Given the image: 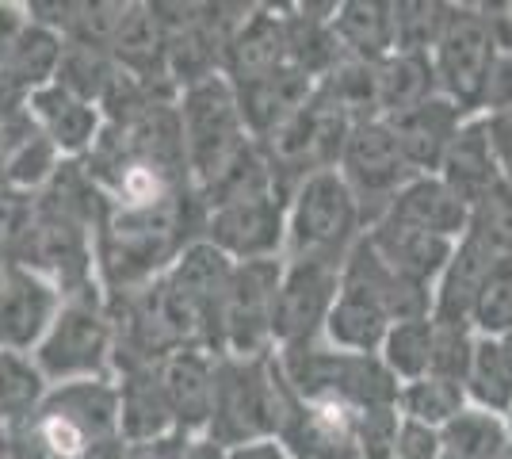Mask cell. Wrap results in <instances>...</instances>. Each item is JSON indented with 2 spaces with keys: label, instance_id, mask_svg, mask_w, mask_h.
I'll return each instance as SVG.
<instances>
[{
  "label": "cell",
  "instance_id": "6da1fadb",
  "mask_svg": "<svg viewBox=\"0 0 512 459\" xmlns=\"http://www.w3.org/2000/svg\"><path fill=\"white\" fill-rule=\"evenodd\" d=\"M8 459H127L115 379L50 387L43 406L12 433Z\"/></svg>",
  "mask_w": 512,
  "mask_h": 459
},
{
  "label": "cell",
  "instance_id": "7a4b0ae2",
  "mask_svg": "<svg viewBox=\"0 0 512 459\" xmlns=\"http://www.w3.org/2000/svg\"><path fill=\"white\" fill-rule=\"evenodd\" d=\"M276 364L302 402L341 406L348 414L398 406V379L386 372L379 356L341 352L333 349L329 341L314 337L306 345L279 349Z\"/></svg>",
  "mask_w": 512,
  "mask_h": 459
},
{
  "label": "cell",
  "instance_id": "3957f363",
  "mask_svg": "<svg viewBox=\"0 0 512 459\" xmlns=\"http://www.w3.org/2000/svg\"><path fill=\"white\" fill-rule=\"evenodd\" d=\"M176 123H180V146L192 192H203L234 165L245 146L256 142L245 131L237 88L222 73L176 92Z\"/></svg>",
  "mask_w": 512,
  "mask_h": 459
},
{
  "label": "cell",
  "instance_id": "277c9868",
  "mask_svg": "<svg viewBox=\"0 0 512 459\" xmlns=\"http://www.w3.org/2000/svg\"><path fill=\"white\" fill-rule=\"evenodd\" d=\"M363 238V215L352 188L337 169L302 176L287 196V238L283 261L344 264Z\"/></svg>",
  "mask_w": 512,
  "mask_h": 459
},
{
  "label": "cell",
  "instance_id": "5b68a950",
  "mask_svg": "<svg viewBox=\"0 0 512 459\" xmlns=\"http://www.w3.org/2000/svg\"><path fill=\"white\" fill-rule=\"evenodd\" d=\"M31 356L50 379V387L81 379H115V322L104 295L62 299Z\"/></svg>",
  "mask_w": 512,
  "mask_h": 459
},
{
  "label": "cell",
  "instance_id": "8992f818",
  "mask_svg": "<svg viewBox=\"0 0 512 459\" xmlns=\"http://www.w3.org/2000/svg\"><path fill=\"white\" fill-rule=\"evenodd\" d=\"M497 54H501V43L486 4H448L440 39L428 50L436 92L463 115H482V96H486V81Z\"/></svg>",
  "mask_w": 512,
  "mask_h": 459
},
{
  "label": "cell",
  "instance_id": "52a82bcc",
  "mask_svg": "<svg viewBox=\"0 0 512 459\" xmlns=\"http://www.w3.org/2000/svg\"><path fill=\"white\" fill-rule=\"evenodd\" d=\"M207 437L218 448H241L272 437V356H218Z\"/></svg>",
  "mask_w": 512,
  "mask_h": 459
},
{
  "label": "cell",
  "instance_id": "ba28073f",
  "mask_svg": "<svg viewBox=\"0 0 512 459\" xmlns=\"http://www.w3.org/2000/svg\"><path fill=\"white\" fill-rule=\"evenodd\" d=\"M283 261H249L234 264L230 291L218 310V329H214V352L218 356H272V303Z\"/></svg>",
  "mask_w": 512,
  "mask_h": 459
},
{
  "label": "cell",
  "instance_id": "9c48e42d",
  "mask_svg": "<svg viewBox=\"0 0 512 459\" xmlns=\"http://www.w3.org/2000/svg\"><path fill=\"white\" fill-rule=\"evenodd\" d=\"M337 173L344 176V184L352 188V196L360 203L363 230L375 219H383L390 199L398 196V188L409 176H417L406 165V157L394 142V131L386 119H363L352 123V131L344 138L341 161Z\"/></svg>",
  "mask_w": 512,
  "mask_h": 459
},
{
  "label": "cell",
  "instance_id": "30bf717a",
  "mask_svg": "<svg viewBox=\"0 0 512 459\" xmlns=\"http://www.w3.org/2000/svg\"><path fill=\"white\" fill-rule=\"evenodd\" d=\"M341 295V264L321 261H283L272 303V341L279 349L306 345L321 337L325 318Z\"/></svg>",
  "mask_w": 512,
  "mask_h": 459
},
{
  "label": "cell",
  "instance_id": "8fae6325",
  "mask_svg": "<svg viewBox=\"0 0 512 459\" xmlns=\"http://www.w3.org/2000/svg\"><path fill=\"white\" fill-rule=\"evenodd\" d=\"M199 238H207L214 249H222L234 264L283 261L287 199L279 192H264V196L226 203V207H211V211H203Z\"/></svg>",
  "mask_w": 512,
  "mask_h": 459
},
{
  "label": "cell",
  "instance_id": "7c38bea8",
  "mask_svg": "<svg viewBox=\"0 0 512 459\" xmlns=\"http://www.w3.org/2000/svg\"><path fill=\"white\" fill-rule=\"evenodd\" d=\"M230 276H234V261L222 249H214L207 238H192L176 253V261L161 272L165 291L192 314V322L203 329L211 352L214 329H218V310H222V299L230 291Z\"/></svg>",
  "mask_w": 512,
  "mask_h": 459
},
{
  "label": "cell",
  "instance_id": "4fadbf2b",
  "mask_svg": "<svg viewBox=\"0 0 512 459\" xmlns=\"http://www.w3.org/2000/svg\"><path fill=\"white\" fill-rule=\"evenodd\" d=\"M287 66V8L272 4H249V12L222 50V77L234 88L253 85L260 77Z\"/></svg>",
  "mask_w": 512,
  "mask_h": 459
},
{
  "label": "cell",
  "instance_id": "5bb4252c",
  "mask_svg": "<svg viewBox=\"0 0 512 459\" xmlns=\"http://www.w3.org/2000/svg\"><path fill=\"white\" fill-rule=\"evenodd\" d=\"M58 306H62V291L43 272L16 261L0 284V349L31 352L43 341Z\"/></svg>",
  "mask_w": 512,
  "mask_h": 459
},
{
  "label": "cell",
  "instance_id": "9a60e30c",
  "mask_svg": "<svg viewBox=\"0 0 512 459\" xmlns=\"http://www.w3.org/2000/svg\"><path fill=\"white\" fill-rule=\"evenodd\" d=\"M341 287L356 291L367 303H375L386 314V322H409V318H428L432 314V287H421L398 276L394 268H386L383 257L360 238L352 245V253L341 264Z\"/></svg>",
  "mask_w": 512,
  "mask_h": 459
},
{
  "label": "cell",
  "instance_id": "2e32d148",
  "mask_svg": "<svg viewBox=\"0 0 512 459\" xmlns=\"http://www.w3.org/2000/svg\"><path fill=\"white\" fill-rule=\"evenodd\" d=\"M157 383L176 421V433L207 437L214 394V352L211 349H176L153 364Z\"/></svg>",
  "mask_w": 512,
  "mask_h": 459
},
{
  "label": "cell",
  "instance_id": "e0dca14e",
  "mask_svg": "<svg viewBox=\"0 0 512 459\" xmlns=\"http://www.w3.org/2000/svg\"><path fill=\"white\" fill-rule=\"evenodd\" d=\"M23 111L35 123V131L43 134L65 161H85L92 146L100 142V134H104V111L96 104L69 96L58 85H46L35 96H27Z\"/></svg>",
  "mask_w": 512,
  "mask_h": 459
},
{
  "label": "cell",
  "instance_id": "ac0fdd59",
  "mask_svg": "<svg viewBox=\"0 0 512 459\" xmlns=\"http://www.w3.org/2000/svg\"><path fill=\"white\" fill-rule=\"evenodd\" d=\"M363 238L383 257L386 268H394L398 276H406V280H413V284L421 287H432L440 280L444 264L451 261V249H455V241L425 234V230L394 219V215L375 219L363 230Z\"/></svg>",
  "mask_w": 512,
  "mask_h": 459
},
{
  "label": "cell",
  "instance_id": "d6986e66",
  "mask_svg": "<svg viewBox=\"0 0 512 459\" xmlns=\"http://www.w3.org/2000/svg\"><path fill=\"white\" fill-rule=\"evenodd\" d=\"M470 115L455 108L451 100H444L440 92L428 96L425 104L402 111V115H390V131H394V142L406 157V165L413 173H436L444 153H448L451 138L459 134V127L467 123Z\"/></svg>",
  "mask_w": 512,
  "mask_h": 459
},
{
  "label": "cell",
  "instance_id": "ffe728a7",
  "mask_svg": "<svg viewBox=\"0 0 512 459\" xmlns=\"http://www.w3.org/2000/svg\"><path fill=\"white\" fill-rule=\"evenodd\" d=\"M436 176H440L467 207H474L490 188H497V184L505 180V169H501V161H497V153H493L490 131H486V119H482V115H470L467 123L459 127V134L451 138V146H448V153H444Z\"/></svg>",
  "mask_w": 512,
  "mask_h": 459
},
{
  "label": "cell",
  "instance_id": "44dd1931",
  "mask_svg": "<svg viewBox=\"0 0 512 459\" xmlns=\"http://www.w3.org/2000/svg\"><path fill=\"white\" fill-rule=\"evenodd\" d=\"M314 92H318V81L295 66H283L276 73L253 81V85H241L237 88V104H241L245 131L253 134L256 142H264L295 111L306 108L314 100Z\"/></svg>",
  "mask_w": 512,
  "mask_h": 459
},
{
  "label": "cell",
  "instance_id": "7402d4cb",
  "mask_svg": "<svg viewBox=\"0 0 512 459\" xmlns=\"http://www.w3.org/2000/svg\"><path fill=\"white\" fill-rule=\"evenodd\" d=\"M386 215L448 241H459L470 226V207L436 173L409 176L406 184L398 188V196L390 199Z\"/></svg>",
  "mask_w": 512,
  "mask_h": 459
},
{
  "label": "cell",
  "instance_id": "603a6c76",
  "mask_svg": "<svg viewBox=\"0 0 512 459\" xmlns=\"http://www.w3.org/2000/svg\"><path fill=\"white\" fill-rule=\"evenodd\" d=\"M501 261L490 245L474 234H463L451 249V261L444 264L440 280L432 284V318L436 322H463L470 326V306L478 287L486 284L490 268Z\"/></svg>",
  "mask_w": 512,
  "mask_h": 459
},
{
  "label": "cell",
  "instance_id": "cb8c5ba5",
  "mask_svg": "<svg viewBox=\"0 0 512 459\" xmlns=\"http://www.w3.org/2000/svg\"><path fill=\"white\" fill-rule=\"evenodd\" d=\"M119 387V437L123 444H153V440L176 437V421L165 402V391L150 368H127L115 375ZM184 437V433H180Z\"/></svg>",
  "mask_w": 512,
  "mask_h": 459
},
{
  "label": "cell",
  "instance_id": "d4e9b609",
  "mask_svg": "<svg viewBox=\"0 0 512 459\" xmlns=\"http://www.w3.org/2000/svg\"><path fill=\"white\" fill-rule=\"evenodd\" d=\"M107 54L134 81H142L150 88H172L169 69H165V27L157 20L153 4H134L130 0L127 20L115 31Z\"/></svg>",
  "mask_w": 512,
  "mask_h": 459
},
{
  "label": "cell",
  "instance_id": "484cf974",
  "mask_svg": "<svg viewBox=\"0 0 512 459\" xmlns=\"http://www.w3.org/2000/svg\"><path fill=\"white\" fill-rule=\"evenodd\" d=\"M333 35L344 58L352 62H383L394 54V8L390 0H344L333 4Z\"/></svg>",
  "mask_w": 512,
  "mask_h": 459
},
{
  "label": "cell",
  "instance_id": "4316f807",
  "mask_svg": "<svg viewBox=\"0 0 512 459\" xmlns=\"http://www.w3.org/2000/svg\"><path fill=\"white\" fill-rule=\"evenodd\" d=\"M65 39L58 31H50L43 23H27V31L20 35L16 50L8 54V62L0 69V85L16 96H35L39 88L54 85L58 66H62Z\"/></svg>",
  "mask_w": 512,
  "mask_h": 459
},
{
  "label": "cell",
  "instance_id": "83f0119b",
  "mask_svg": "<svg viewBox=\"0 0 512 459\" xmlns=\"http://www.w3.org/2000/svg\"><path fill=\"white\" fill-rule=\"evenodd\" d=\"M375 92H379V119L425 104L428 96H436L428 54H402V50L386 54L383 62H375Z\"/></svg>",
  "mask_w": 512,
  "mask_h": 459
},
{
  "label": "cell",
  "instance_id": "f1b7e54d",
  "mask_svg": "<svg viewBox=\"0 0 512 459\" xmlns=\"http://www.w3.org/2000/svg\"><path fill=\"white\" fill-rule=\"evenodd\" d=\"M390 322L375 303H367L356 291H344L337 295V303L325 318L321 329V341H329L333 349L341 352H367V356H379L383 349V337Z\"/></svg>",
  "mask_w": 512,
  "mask_h": 459
},
{
  "label": "cell",
  "instance_id": "f546056e",
  "mask_svg": "<svg viewBox=\"0 0 512 459\" xmlns=\"http://www.w3.org/2000/svg\"><path fill=\"white\" fill-rule=\"evenodd\" d=\"M463 391L470 406L490 410V414L505 417V410L512 406V360L505 356L497 337H474Z\"/></svg>",
  "mask_w": 512,
  "mask_h": 459
},
{
  "label": "cell",
  "instance_id": "4dcf8cb0",
  "mask_svg": "<svg viewBox=\"0 0 512 459\" xmlns=\"http://www.w3.org/2000/svg\"><path fill=\"white\" fill-rule=\"evenodd\" d=\"M46 394H50V379L35 364L31 352L0 349V417L12 429H20L43 406Z\"/></svg>",
  "mask_w": 512,
  "mask_h": 459
},
{
  "label": "cell",
  "instance_id": "1f68e13d",
  "mask_svg": "<svg viewBox=\"0 0 512 459\" xmlns=\"http://www.w3.org/2000/svg\"><path fill=\"white\" fill-rule=\"evenodd\" d=\"M440 448H444V456H451V459H497L509 448L505 417L490 414V410H478V406L467 402V406L440 429Z\"/></svg>",
  "mask_w": 512,
  "mask_h": 459
},
{
  "label": "cell",
  "instance_id": "d6a6232c",
  "mask_svg": "<svg viewBox=\"0 0 512 459\" xmlns=\"http://www.w3.org/2000/svg\"><path fill=\"white\" fill-rule=\"evenodd\" d=\"M62 165V153L54 150L39 131H31L0 157V188H8L16 196H39L46 184L58 176Z\"/></svg>",
  "mask_w": 512,
  "mask_h": 459
},
{
  "label": "cell",
  "instance_id": "836d02e7",
  "mask_svg": "<svg viewBox=\"0 0 512 459\" xmlns=\"http://www.w3.org/2000/svg\"><path fill=\"white\" fill-rule=\"evenodd\" d=\"M119 77V66L111 62L104 46H88V43H69L65 39V54H62V66H58V77L54 85L65 88L69 96L85 100V104H104V96L111 92Z\"/></svg>",
  "mask_w": 512,
  "mask_h": 459
},
{
  "label": "cell",
  "instance_id": "e575fe53",
  "mask_svg": "<svg viewBox=\"0 0 512 459\" xmlns=\"http://www.w3.org/2000/svg\"><path fill=\"white\" fill-rule=\"evenodd\" d=\"M432 341H436V322H432V314H428V318L394 322V326L386 329L379 360H383L386 372L398 379V387L428 375V368H432Z\"/></svg>",
  "mask_w": 512,
  "mask_h": 459
},
{
  "label": "cell",
  "instance_id": "d590c367",
  "mask_svg": "<svg viewBox=\"0 0 512 459\" xmlns=\"http://www.w3.org/2000/svg\"><path fill=\"white\" fill-rule=\"evenodd\" d=\"M463 406H467L463 383H451V379H440V375H421V379L398 387V414L406 417V421L425 425V429H436V433Z\"/></svg>",
  "mask_w": 512,
  "mask_h": 459
},
{
  "label": "cell",
  "instance_id": "8d00e7d4",
  "mask_svg": "<svg viewBox=\"0 0 512 459\" xmlns=\"http://www.w3.org/2000/svg\"><path fill=\"white\" fill-rule=\"evenodd\" d=\"M470 329L478 337L512 333V257H501L493 264L486 284L478 287L474 306H470Z\"/></svg>",
  "mask_w": 512,
  "mask_h": 459
},
{
  "label": "cell",
  "instance_id": "74e56055",
  "mask_svg": "<svg viewBox=\"0 0 512 459\" xmlns=\"http://www.w3.org/2000/svg\"><path fill=\"white\" fill-rule=\"evenodd\" d=\"M394 8V50L402 54H428L440 27L448 20V4L440 0H390Z\"/></svg>",
  "mask_w": 512,
  "mask_h": 459
},
{
  "label": "cell",
  "instance_id": "f35d334b",
  "mask_svg": "<svg viewBox=\"0 0 512 459\" xmlns=\"http://www.w3.org/2000/svg\"><path fill=\"white\" fill-rule=\"evenodd\" d=\"M474 238H482L497 257H512V184L501 180L486 196L470 207V226Z\"/></svg>",
  "mask_w": 512,
  "mask_h": 459
},
{
  "label": "cell",
  "instance_id": "ab89813d",
  "mask_svg": "<svg viewBox=\"0 0 512 459\" xmlns=\"http://www.w3.org/2000/svg\"><path fill=\"white\" fill-rule=\"evenodd\" d=\"M436 322V318H432ZM474 329L463 322H436V341H432V368L428 375H440L451 383H463L470 364V352H474Z\"/></svg>",
  "mask_w": 512,
  "mask_h": 459
},
{
  "label": "cell",
  "instance_id": "60d3db41",
  "mask_svg": "<svg viewBox=\"0 0 512 459\" xmlns=\"http://www.w3.org/2000/svg\"><path fill=\"white\" fill-rule=\"evenodd\" d=\"M440 452H444V448H440V433H436V429H425V425L402 417L390 459H440Z\"/></svg>",
  "mask_w": 512,
  "mask_h": 459
},
{
  "label": "cell",
  "instance_id": "b9f144b4",
  "mask_svg": "<svg viewBox=\"0 0 512 459\" xmlns=\"http://www.w3.org/2000/svg\"><path fill=\"white\" fill-rule=\"evenodd\" d=\"M505 108H512V50L497 54V62L490 69V81H486V96H482V115Z\"/></svg>",
  "mask_w": 512,
  "mask_h": 459
},
{
  "label": "cell",
  "instance_id": "7bdbcfd3",
  "mask_svg": "<svg viewBox=\"0 0 512 459\" xmlns=\"http://www.w3.org/2000/svg\"><path fill=\"white\" fill-rule=\"evenodd\" d=\"M27 23H31V16H27V4L0 0V69H4V62H8V54L16 50L20 35L27 31Z\"/></svg>",
  "mask_w": 512,
  "mask_h": 459
},
{
  "label": "cell",
  "instance_id": "ee69618b",
  "mask_svg": "<svg viewBox=\"0 0 512 459\" xmlns=\"http://www.w3.org/2000/svg\"><path fill=\"white\" fill-rule=\"evenodd\" d=\"M482 119H486V131H490L493 153H497L501 169L509 173L512 169V108L490 111V115H482Z\"/></svg>",
  "mask_w": 512,
  "mask_h": 459
},
{
  "label": "cell",
  "instance_id": "f6af8a7d",
  "mask_svg": "<svg viewBox=\"0 0 512 459\" xmlns=\"http://www.w3.org/2000/svg\"><path fill=\"white\" fill-rule=\"evenodd\" d=\"M226 459H295L276 437L253 440V444H241V448H230Z\"/></svg>",
  "mask_w": 512,
  "mask_h": 459
},
{
  "label": "cell",
  "instance_id": "bcb514c9",
  "mask_svg": "<svg viewBox=\"0 0 512 459\" xmlns=\"http://www.w3.org/2000/svg\"><path fill=\"white\" fill-rule=\"evenodd\" d=\"M486 12H490L501 50H512V0L509 4H486Z\"/></svg>",
  "mask_w": 512,
  "mask_h": 459
},
{
  "label": "cell",
  "instance_id": "7dc6e473",
  "mask_svg": "<svg viewBox=\"0 0 512 459\" xmlns=\"http://www.w3.org/2000/svg\"><path fill=\"white\" fill-rule=\"evenodd\" d=\"M184 459H226V448H218L211 437H188Z\"/></svg>",
  "mask_w": 512,
  "mask_h": 459
},
{
  "label": "cell",
  "instance_id": "c3c4849f",
  "mask_svg": "<svg viewBox=\"0 0 512 459\" xmlns=\"http://www.w3.org/2000/svg\"><path fill=\"white\" fill-rule=\"evenodd\" d=\"M12 433H16V429H12V425L0 417V456H4V459H8V444H12Z\"/></svg>",
  "mask_w": 512,
  "mask_h": 459
},
{
  "label": "cell",
  "instance_id": "681fc988",
  "mask_svg": "<svg viewBox=\"0 0 512 459\" xmlns=\"http://www.w3.org/2000/svg\"><path fill=\"white\" fill-rule=\"evenodd\" d=\"M501 341V349H505V356L512 360V333H505V337H497Z\"/></svg>",
  "mask_w": 512,
  "mask_h": 459
},
{
  "label": "cell",
  "instance_id": "f907efd6",
  "mask_svg": "<svg viewBox=\"0 0 512 459\" xmlns=\"http://www.w3.org/2000/svg\"><path fill=\"white\" fill-rule=\"evenodd\" d=\"M505 429H509V444H512V406L505 410Z\"/></svg>",
  "mask_w": 512,
  "mask_h": 459
},
{
  "label": "cell",
  "instance_id": "816d5d0a",
  "mask_svg": "<svg viewBox=\"0 0 512 459\" xmlns=\"http://www.w3.org/2000/svg\"><path fill=\"white\" fill-rule=\"evenodd\" d=\"M497 459H512V444H509V448H505V452H501Z\"/></svg>",
  "mask_w": 512,
  "mask_h": 459
},
{
  "label": "cell",
  "instance_id": "f5cc1de1",
  "mask_svg": "<svg viewBox=\"0 0 512 459\" xmlns=\"http://www.w3.org/2000/svg\"><path fill=\"white\" fill-rule=\"evenodd\" d=\"M505 180H509V184H512V169H509V173H505Z\"/></svg>",
  "mask_w": 512,
  "mask_h": 459
},
{
  "label": "cell",
  "instance_id": "db71d44e",
  "mask_svg": "<svg viewBox=\"0 0 512 459\" xmlns=\"http://www.w3.org/2000/svg\"><path fill=\"white\" fill-rule=\"evenodd\" d=\"M440 459H451V456H444V452H440Z\"/></svg>",
  "mask_w": 512,
  "mask_h": 459
},
{
  "label": "cell",
  "instance_id": "11a10c76",
  "mask_svg": "<svg viewBox=\"0 0 512 459\" xmlns=\"http://www.w3.org/2000/svg\"><path fill=\"white\" fill-rule=\"evenodd\" d=\"M0 459H4V456H0Z\"/></svg>",
  "mask_w": 512,
  "mask_h": 459
}]
</instances>
